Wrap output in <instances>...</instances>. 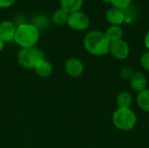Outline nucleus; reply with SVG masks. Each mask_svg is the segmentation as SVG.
<instances>
[{"label": "nucleus", "mask_w": 149, "mask_h": 148, "mask_svg": "<svg viewBox=\"0 0 149 148\" xmlns=\"http://www.w3.org/2000/svg\"><path fill=\"white\" fill-rule=\"evenodd\" d=\"M66 24L73 31H83L89 28L90 18L85 12L81 10L75 11L69 14Z\"/></svg>", "instance_id": "nucleus-5"}, {"label": "nucleus", "mask_w": 149, "mask_h": 148, "mask_svg": "<svg viewBox=\"0 0 149 148\" xmlns=\"http://www.w3.org/2000/svg\"><path fill=\"white\" fill-rule=\"evenodd\" d=\"M111 3L113 4V7L124 10L131 5L132 0H112Z\"/></svg>", "instance_id": "nucleus-17"}, {"label": "nucleus", "mask_w": 149, "mask_h": 148, "mask_svg": "<svg viewBox=\"0 0 149 148\" xmlns=\"http://www.w3.org/2000/svg\"><path fill=\"white\" fill-rule=\"evenodd\" d=\"M4 44H5V42L3 41V40L0 38V52L3 50V48H4Z\"/></svg>", "instance_id": "nucleus-22"}, {"label": "nucleus", "mask_w": 149, "mask_h": 148, "mask_svg": "<svg viewBox=\"0 0 149 148\" xmlns=\"http://www.w3.org/2000/svg\"><path fill=\"white\" fill-rule=\"evenodd\" d=\"M65 71L72 78H79L84 73L85 66L82 61L77 58H70L65 62Z\"/></svg>", "instance_id": "nucleus-7"}, {"label": "nucleus", "mask_w": 149, "mask_h": 148, "mask_svg": "<svg viewBox=\"0 0 149 148\" xmlns=\"http://www.w3.org/2000/svg\"><path fill=\"white\" fill-rule=\"evenodd\" d=\"M40 38V31L32 23H21L17 25L14 42L21 48L36 46Z\"/></svg>", "instance_id": "nucleus-2"}, {"label": "nucleus", "mask_w": 149, "mask_h": 148, "mask_svg": "<svg viewBox=\"0 0 149 148\" xmlns=\"http://www.w3.org/2000/svg\"><path fill=\"white\" fill-rule=\"evenodd\" d=\"M86 51L96 57L107 54L110 50L111 42L106 36L105 32L100 31H91L87 32L83 40Z\"/></svg>", "instance_id": "nucleus-1"}, {"label": "nucleus", "mask_w": 149, "mask_h": 148, "mask_svg": "<svg viewBox=\"0 0 149 148\" xmlns=\"http://www.w3.org/2000/svg\"><path fill=\"white\" fill-rule=\"evenodd\" d=\"M17 0H0V8L1 9H6L9 7H11Z\"/></svg>", "instance_id": "nucleus-20"}, {"label": "nucleus", "mask_w": 149, "mask_h": 148, "mask_svg": "<svg viewBox=\"0 0 149 148\" xmlns=\"http://www.w3.org/2000/svg\"><path fill=\"white\" fill-rule=\"evenodd\" d=\"M106 20L111 25H118L122 24L126 20V15L123 10L112 7L106 12Z\"/></svg>", "instance_id": "nucleus-10"}, {"label": "nucleus", "mask_w": 149, "mask_h": 148, "mask_svg": "<svg viewBox=\"0 0 149 148\" xmlns=\"http://www.w3.org/2000/svg\"><path fill=\"white\" fill-rule=\"evenodd\" d=\"M112 120L117 129L127 132L135 127L137 116L131 108H117L112 115Z\"/></svg>", "instance_id": "nucleus-3"}, {"label": "nucleus", "mask_w": 149, "mask_h": 148, "mask_svg": "<svg viewBox=\"0 0 149 148\" xmlns=\"http://www.w3.org/2000/svg\"><path fill=\"white\" fill-rule=\"evenodd\" d=\"M129 83H130V87L133 91L140 92L147 89L148 79L143 72H136L133 73L132 77L129 79Z\"/></svg>", "instance_id": "nucleus-9"}, {"label": "nucleus", "mask_w": 149, "mask_h": 148, "mask_svg": "<svg viewBox=\"0 0 149 148\" xmlns=\"http://www.w3.org/2000/svg\"><path fill=\"white\" fill-rule=\"evenodd\" d=\"M118 108H130L133 104V97L127 91L120 92L116 97Z\"/></svg>", "instance_id": "nucleus-13"}, {"label": "nucleus", "mask_w": 149, "mask_h": 148, "mask_svg": "<svg viewBox=\"0 0 149 148\" xmlns=\"http://www.w3.org/2000/svg\"><path fill=\"white\" fill-rule=\"evenodd\" d=\"M59 3L60 8L70 14L80 10L83 6L84 0H59Z\"/></svg>", "instance_id": "nucleus-12"}, {"label": "nucleus", "mask_w": 149, "mask_h": 148, "mask_svg": "<svg viewBox=\"0 0 149 148\" xmlns=\"http://www.w3.org/2000/svg\"><path fill=\"white\" fill-rule=\"evenodd\" d=\"M102 1H103L104 3H111V2H112V0H102Z\"/></svg>", "instance_id": "nucleus-23"}, {"label": "nucleus", "mask_w": 149, "mask_h": 148, "mask_svg": "<svg viewBox=\"0 0 149 148\" xmlns=\"http://www.w3.org/2000/svg\"><path fill=\"white\" fill-rule=\"evenodd\" d=\"M144 44L146 46V48L149 51V30L147 31L145 38H144Z\"/></svg>", "instance_id": "nucleus-21"}, {"label": "nucleus", "mask_w": 149, "mask_h": 148, "mask_svg": "<svg viewBox=\"0 0 149 148\" xmlns=\"http://www.w3.org/2000/svg\"><path fill=\"white\" fill-rule=\"evenodd\" d=\"M45 58V52L37 46L21 48L17 55V63L26 69H34L37 63Z\"/></svg>", "instance_id": "nucleus-4"}, {"label": "nucleus", "mask_w": 149, "mask_h": 148, "mask_svg": "<svg viewBox=\"0 0 149 148\" xmlns=\"http://www.w3.org/2000/svg\"><path fill=\"white\" fill-rule=\"evenodd\" d=\"M136 100L138 106L142 111L149 113V89H145L138 92Z\"/></svg>", "instance_id": "nucleus-16"}, {"label": "nucleus", "mask_w": 149, "mask_h": 148, "mask_svg": "<svg viewBox=\"0 0 149 148\" xmlns=\"http://www.w3.org/2000/svg\"><path fill=\"white\" fill-rule=\"evenodd\" d=\"M141 65L146 71L149 72V51L143 53L141 57Z\"/></svg>", "instance_id": "nucleus-19"}, {"label": "nucleus", "mask_w": 149, "mask_h": 148, "mask_svg": "<svg viewBox=\"0 0 149 148\" xmlns=\"http://www.w3.org/2000/svg\"><path fill=\"white\" fill-rule=\"evenodd\" d=\"M34 72L38 77L46 79V78H49L52 74L53 66L50 61L46 60L45 58H43L39 60L35 65Z\"/></svg>", "instance_id": "nucleus-11"}, {"label": "nucleus", "mask_w": 149, "mask_h": 148, "mask_svg": "<svg viewBox=\"0 0 149 148\" xmlns=\"http://www.w3.org/2000/svg\"><path fill=\"white\" fill-rule=\"evenodd\" d=\"M17 25L10 20H3L0 23V38L5 43L14 41Z\"/></svg>", "instance_id": "nucleus-8"}, {"label": "nucleus", "mask_w": 149, "mask_h": 148, "mask_svg": "<svg viewBox=\"0 0 149 148\" xmlns=\"http://www.w3.org/2000/svg\"><path fill=\"white\" fill-rule=\"evenodd\" d=\"M109 52L114 58L118 60H124L129 56L130 47L127 41L124 39H120L111 42Z\"/></svg>", "instance_id": "nucleus-6"}, {"label": "nucleus", "mask_w": 149, "mask_h": 148, "mask_svg": "<svg viewBox=\"0 0 149 148\" xmlns=\"http://www.w3.org/2000/svg\"><path fill=\"white\" fill-rule=\"evenodd\" d=\"M68 17H69L68 12H66L62 8H58L53 11L52 15V21L54 24L61 26L67 24Z\"/></svg>", "instance_id": "nucleus-14"}, {"label": "nucleus", "mask_w": 149, "mask_h": 148, "mask_svg": "<svg viewBox=\"0 0 149 148\" xmlns=\"http://www.w3.org/2000/svg\"><path fill=\"white\" fill-rule=\"evenodd\" d=\"M134 72L131 68L129 67H123L120 69V76L122 79H126V80H129L130 78L132 77Z\"/></svg>", "instance_id": "nucleus-18"}, {"label": "nucleus", "mask_w": 149, "mask_h": 148, "mask_svg": "<svg viewBox=\"0 0 149 148\" xmlns=\"http://www.w3.org/2000/svg\"><path fill=\"white\" fill-rule=\"evenodd\" d=\"M105 34L107 37V38L110 40V42H114V41L122 39L123 30L120 26L111 25L106 30Z\"/></svg>", "instance_id": "nucleus-15"}]
</instances>
